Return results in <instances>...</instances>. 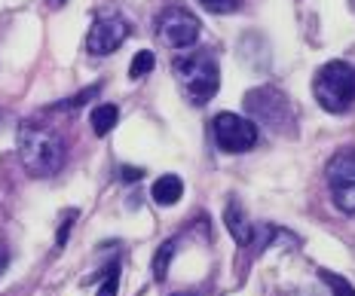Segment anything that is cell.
<instances>
[{"mask_svg": "<svg viewBox=\"0 0 355 296\" xmlns=\"http://www.w3.org/2000/svg\"><path fill=\"white\" fill-rule=\"evenodd\" d=\"M313 95L322 110L346 113L355 104V68L346 62H328L315 71Z\"/></svg>", "mask_w": 355, "mask_h": 296, "instance_id": "3957f363", "label": "cell"}, {"mask_svg": "<svg viewBox=\"0 0 355 296\" xmlns=\"http://www.w3.org/2000/svg\"><path fill=\"white\" fill-rule=\"evenodd\" d=\"M328 187L337 208L355 217V150H340L328 162Z\"/></svg>", "mask_w": 355, "mask_h": 296, "instance_id": "52a82bcc", "label": "cell"}, {"mask_svg": "<svg viewBox=\"0 0 355 296\" xmlns=\"http://www.w3.org/2000/svg\"><path fill=\"white\" fill-rule=\"evenodd\" d=\"M19 159L28 174L34 177H53L64 165V140L53 129H43L37 122H21L16 131Z\"/></svg>", "mask_w": 355, "mask_h": 296, "instance_id": "6da1fadb", "label": "cell"}, {"mask_svg": "<svg viewBox=\"0 0 355 296\" xmlns=\"http://www.w3.org/2000/svg\"><path fill=\"white\" fill-rule=\"evenodd\" d=\"M303 296H306V293H303Z\"/></svg>", "mask_w": 355, "mask_h": 296, "instance_id": "7402d4cb", "label": "cell"}, {"mask_svg": "<svg viewBox=\"0 0 355 296\" xmlns=\"http://www.w3.org/2000/svg\"><path fill=\"white\" fill-rule=\"evenodd\" d=\"M245 110L254 120L251 122H261V125H270L276 135H282V131H294V113H291V104H288V98L282 92H276V89L263 86V89H254V92L245 95Z\"/></svg>", "mask_w": 355, "mask_h": 296, "instance_id": "277c9868", "label": "cell"}, {"mask_svg": "<svg viewBox=\"0 0 355 296\" xmlns=\"http://www.w3.org/2000/svg\"><path fill=\"white\" fill-rule=\"evenodd\" d=\"M116 287H120V263H114L107 269V278L98 287V296H116Z\"/></svg>", "mask_w": 355, "mask_h": 296, "instance_id": "9a60e30c", "label": "cell"}, {"mask_svg": "<svg viewBox=\"0 0 355 296\" xmlns=\"http://www.w3.org/2000/svg\"><path fill=\"white\" fill-rule=\"evenodd\" d=\"M153 64H157V58H153V53H150V49H141V53L132 58L129 77H132V80H141V77H147V73L153 71Z\"/></svg>", "mask_w": 355, "mask_h": 296, "instance_id": "5bb4252c", "label": "cell"}, {"mask_svg": "<svg viewBox=\"0 0 355 296\" xmlns=\"http://www.w3.org/2000/svg\"><path fill=\"white\" fill-rule=\"evenodd\" d=\"M77 217V211H68V217H64V223H62V229H58V248L64 244V239H68V229H71V220Z\"/></svg>", "mask_w": 355, "mask_h": 296, "instance_id": "e0dca14e", "label": "cell"}, {"mask_svg": "<svg viewBox=\"0 0 355 296\" xmlns=\"http://www.w3.org/2000/svg\"><path fill=\"white\" fill-rule=\"evenodd\" d=\"M209 12H218V16H227V12L239 10V0H199Z\"/></svg>", "mask_w": 355, "mask_h": 296, "instance_id": "2e32d148", "label": "cell"}, {"mask_svg": "<svg viewBox=\"0 0 355 296\" xmlns=\"http://www.w3.org/2000/svg\"><path fill=\"white\" fill-rule=\"evenodd\" d=\"M172 296H199V293H172Z\"/></svg>", "mask_w": 355, "mask_h": 296, "instance_id": "ffe728a7", "label": "cell"}, {"mask_svg": "<svg viewBox=\"0 0 355 296\" xmlns=\"http://www.w3.org/2000/svg\"><path fill=\"white\" fill-rule=\"evenodd\" d=\"M319 278L331 287V296H355V287L349 284L346 278H340L337 272H328V269H319Z\"/></svg>", "mask_w": 355, "mask_h": 296, "instance_id": "4fadbf2b", "label": "cell"}, {"mask_svg": "<svg viewBox=\"0 0 355 296\" xmlns=\"http://www.w3.org/2000/svg\"><path fill=\"white\" fill-rule=\"evenodd\" d=\"M116 120H120V110H116L114 104H98V107L92 110V116H89V122H92V131L98 138L110 135V131H114V125H116Z\"/></svg>", "mask_w": 355, "mask_h": 296, "instance_id": "8fae6325", "label": "cell"}, {"mask_svg": "<svg viewBox=\"0 0 355 296\" xmlns=\"http://www.w3.org/2000/svg\"><path fill=\"white\" fill-rule=\"evenodd\" d=\"M175 248H178V241L168 239V241H162V248L157 250V257H153V278L157 281H166L168 263H172V257H175Z\"/></svg>", "mask_w": 355, "mask_h": 296, "instance_id": "7c38bea8", "label": "cell"}, {"mask_svg": "<svg viewBox=\"0 0 355 296\" xmlns=\"http://www.w3.org/2000/svg\"><path fill=\"white\" fill-rule=\"evenodd\" d=\"M224 223L230 229V235L236 239V244H242V248H248L251 239H254V223H248L245 211H242L239 202H230L224 211Z\"/></svg>", "mask_w": 355, "mask_h": 296, "instance_id": "9c48e42d", "label": "cell"}, {"mask_svg": "<svg viewBox=\"0 0 355 296\" xmlns=\"http://www.w3.org/2000/svg\"><path fill=\"white\" fill-rule=\"evenodd\" d=\"M132 28L123 16H101L92 21L86 34V53L89 55H110L129 40Z\"/></svg>", "mask_w": 355, "mask_h": 296, "instance_id": "ba28073f", "label": "cell"}, {"mask_svg": "<svg viewBox=\"0 0 355 296\" xmlns=\"http://www.w3.org/2000/svg\"><path fill=\"white\" fill-rule=\"evenodd\" d=\"M214 144L224 153H248L257 144V125L239 113H218L211 122Z\"/></svg>", "mask_w": 355, "mask_h": 296, "instance_id": "8992f818", "label": "cell"}, {"mask_svg": "<svg viewBox=\"0 0 355 296\" xmlns=\"http://www.w3.org/2000/svg\"><path fill=\"white\" fill-rule=\"evenodd\" d=\"M153 202L162 205V208H168V205H175L178 198L184 196V183L178 174H162L157 177V183H153Z\"/></svg>", "mask_w": 355, "mask_h": 296, "instance_id": "30bf717a", "label": "cell"}, {"mask_svg": "<svg viewBox=\"0 0 355 296\" xmlns=\"http://www.w3.org/2000/svg\"><path fill=\"white\" fill-rule=\"evenodd\" d=\"M175 77H178V86H181L184 98L196 107L209 104L214 95H218V86H220L218 62H214L209 53H193V55L175 58Z\"/></svg>", "mask_w": 355, "mask_h": 296, "instance_id": "7a4b0ae2", "label": "cell"}, {"mask_svg": "<svg viewBox=\"0 0 355 296\" xmlns=\"http://www.w3.org/2000/svg\"><path fill=\"white\" fill-rule=\"evenodd\" d=\"M53 3H55V6H62V3H64V0H53Z\"/></svg>", "mask_w": 355, "mask_h": 296, "instance_id": "44dd1931", "label": "cell"}, {"mask_svg": "<svg viewBox=\"0 0 355 296\" xmlns=\"http://www.w3.org/2000/svg\"><path fill=\"white\" fill-rule=\"evenodd\" d=\"M202 34V25L184 6H166L157 16V37L168 49H190Z\"/></svg>", "mask_w": 355, "mask_h": 296, "instance_id": "5b68a950", "label": "cell"}, {"mask_svg": "<svg viewBox=\"0 0 355 296\" xmlns=\"http://www.w3.org/2000/svg\"><path fill=\"white\" fill-rule=\"evenodd\" d=\"M6 266H10V250H6L3 244H0V275L6 272Z\"/></svg>", "mask_w": 355, "mask_h": 296, "instance_id": "d6986e66", "label": "cell"}, {"mask_svg": "<svg viewBox=\"0 0 355 296\" xmlns=\"http://www.w3.org/2000/svg\"><path fill=\"white\" fill-rule=\"evenodd\" d=\"M144 172H141V168H123V181H138V177H141Z\"/></svg>", "mask_w": 355, "mask_h": 296, "instance_id": "ac0fdd59", "label": "cell"}]
</instances>
